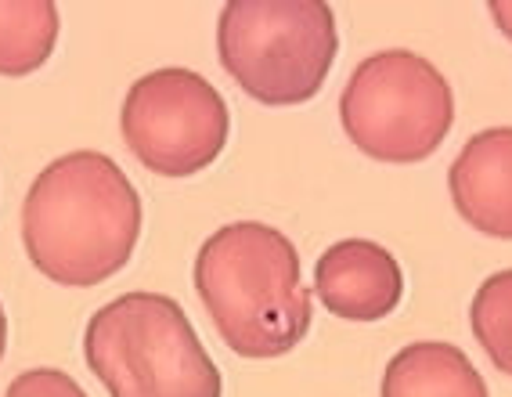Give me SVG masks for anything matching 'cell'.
Wrapping results in <instances>:
<instances>
[{"label": "cell", "mask_w": 512, "mask_h": 397, "mask_svg": "<svg viewBox=\"0 0 512 397\" xmlns=\"http://www.w3.org/2000/svg\"><path fill=\"white\" fill-rule=\"evenodd\" d=\"M4 397H87V390L58 369H29L11 379Z\"/></svg>", "instance_id": "12"}, {"label": "cell", "mask_w": 512, "mask_h": 397, "mask_svg": "<svg viewBox=\"0 0 512 397\" xmlns=\"http://www.w3.org/2000/svg\"><path fill=\"white\" fill-rule=\"evenodd\" d=\"M87 369L112 397H220L224 379L184 307L166 293H123L83 333Z\"/></svg>", "instance_id": "3"}, {"label": "cell", "mask_w": 512, "mask_h": 397, "mask_svg": "<svg viewBox=\"0 0 512 397\" xmlns=\"http://www.w3.org/2000/svg\"><path fill=\"white\" fill-rule=\"evenodd\" d=\"M451 203L469 228L512 239V127L480 130L448 170Z\"/></svg>", "instance_id": "8"}, {"label": "cell", "mask_w": 512, "mask_h": 397, "mask_svg": "<svg viewBox=\"0 0 512 397\" xmlns=\"http://www.w3.org/2000/svg\"><path fill=\"white\" fill-rule=\"evenodd\" d=\"M487 11H491L494 26L502 29L505 37L512 40V0H491V4H487Z\"/></svg>", "instance_id": "13"}, {"label": "cell", "mask_w": 512, "mask_h": 397, "mask_svg": "<svg viewBox=\"0 0 512 397\" xmlns=\"http://www.w3.org/2000/svg\"><path fill=\"white\" fill-rule=\"evenodd\" d=\"M195 293L213 329L242 358H282L311 333V289L300 253L271 224L217 228L195 257Z\"/></svg>", "instance_id": "2"}, {"label": "cell", "mask_w": 512, "mask_h": 397, "mask_svg": "<svg viewBox=\"0 0 512 397\" xmlns=\"http://www.w3.org/2000/svg\"><path fill=\"white\" fill-rule=\"evenodd\" d=\"M224 73L260 105H303L325 87L339 55L325 0H231L220 11Z\"/></svg>", "instance_id": "4"}, {"label": "cell", "mask_w": 512, "mask_h": 397, "mask_svg": "<svg viewBox=\"0 0 512 397\" xmlns=\"http://www.w3.org/2000/svg\"><path fill=\"white\" fill-rule=\"evenodd\" d=\"M141 221V195L116 159L83 148L37 174L22 203V246L55 286L91 289L127 268Z\"/></svg>", "instance_id": "1"}, {"label": "cell", "mask_w": 512, "mask_h": 397, "mask_svg": "<svg viewBox=\"0 0 512 397\" xmlns=\"http://www.w3.org/2000/svg\"><path fill=\"white\" fill-rule=\"evenodd\" d=\"M4 351H8V314L0 307V358H4Z\"/></svg>", "instance_id": "14"}, {"label": "cell", "mask_w": 512, "mask_h": 397, "mask_svg": "<svg viewBox=\"0 0 512 397\" xmlns=\"http://www.w3.org/2000/svg\"><path fill=\"white\" fill-rule=\"evenodd\" d=\"M314 296L343 322H379L404 300L401 260L372 239L332 242L314 264Z\"/></svg>", "instance_id": "7"}, {"label": "cell", "mask_w": 512, "mask_h": 397, "mask_svg": "<svg viewBox=\"0 0 512 397\" xmlns=\"http://www.w3.org/2000/svg\"><path fill=\"white\" fill-rule=\"evenodd\" d=\"M339 123L375 163H422L448 138L455 94L430 58L379 51L357 65L343 87Z\"/></svg>", "instance_id": "5"}, {"label": "cell", "mask_w": 512, "mask_h": 397, "mask_svg": "<svg viewBox=\"0 0 512 397\" xmlns=\"http://www.w3.org/2000/svg\"><path fill=\"white\" fill-rule=\"evenodd\" d=\"M383 397H491L462 347L440 340L408 343L383 372Z\"/></svg>", "instance_id": "9"}, {"label": "cell", "mask_w": 512, "mask_h": 397, "mask_svg": "<svg viewBox=\"0 0 512 397\" xmlns=\"http://www.w3.org/2000/svg\"><path fill=\"white\" fill-rule=\"evenodd\" d=\"M469 325L494 369L512 376V268L491 275L476 289L469 304Z\"/></svg>", "instance_id": "11"}, {"label": "cell", "mask_w": 512, "mask_h": 397, "mask_svg": "<svg viewBox=\"0 0 512 397\" xmlns=\"http://www.w3.org/2000/svg\"><path fill=\"white\" fill-rule=\"evenodd\" d=\"M119 130L145 170L159 177H192L224 152L231 112L206 76L174 65L130 84Z\"/></svg>", "instance_id": "6"}, {"label": "cell", "mask_w": 512, "mask_h": 397, "mask_svg": "<svg viewBox=\"0 0 512 397\" xmlns=\"http://www.w3.org/2000/svg\"><path fill=\"white\" fill-rule=\"evenodd\" d=\"M58 44V8L51 0H0V76L37 73Z\"/></svg>", "instance_id": "10"}]
</instances>
